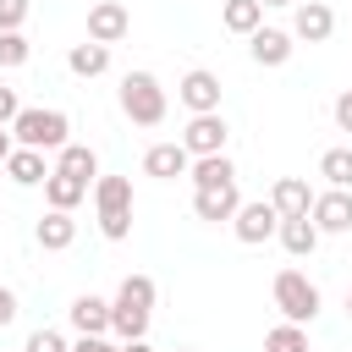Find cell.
Returning <instances> with one entry per match:
<instances>
[{"mask_svg":"<svg viewBox=\"0 0 352 352\" xmlns=\"http://www.w3.org/2000/svg\"><path fill=\"white\" fill-rule=\"evenodd\" d=\"M66 132H72V121H66V110H44V104H22L16 110V121H11V138L22 143V148H66Z\"/></svg>","mask_w":352,"mask_h":352,"instance_id":"1","label":"cell"},{"mask_svg":"<svg viewBox=\"0 0 352 352\" xmlns=\"http://www.w3.org/2000/svg\"><path fill=\"white\" fill-rule=\"evenodd\" d=\"M94 209H99V231L110 242L132 236V176H99L94 182Z\"/></svg>","mask_w":352,"mask_h":352,"instance_id":"2","label":"cell"},{"mask_svg":"<svg viewBox=\"0 0 352 352\" xmlns=\"http://www.w3.org/2000/svg\"><path fill=\"white\" fill-rule=\"evenodd\" d=\"M121 110L138 126H160L165 121V88H160V77L154 72H126L121 77Z\"/></svg>","mask_w":352,"mask_h":352,"instance_id":"3","label":"cell"},{"mask_svg":"<svg viewBox=\"0 0 352 352\" xmlns=\"http://www.w3.org/2000/svg\"><path fill=\"white\" fill-rule=\"evenodd\" d=\"M270 292H275L280 319H292V324H314V314H319V286H314L302 270H280Z\"/></svg>","mask_w":352,"mask_h":352,"instance_id":"4","label":"cell"},{"mask_svg":"<svg viewBox=\"0 0 352 352\" xmlns=\"http://www.w3.org/2000/svg\"><path fill=\"white\" fill-rule=\"evenodd\" d=\"M275 226H280V214H275V204H270V198L236 204V214H231V231H236V242H248V248L270 242V236H275Z\"/></svg>","mask_w":352,"mask_h":352,"instance_id":"5","label":"cell"},{"mask_svg":"<svg viewBox=\"0 0 352 352\" xmlns=\"http://www.w3.org/2000/svg\"><path fill=\"white\" fill-rule=\"evenodd\" d=\"M308 220L319 226V236H341V231H352V187L314 192V209H308Z\"/></svg>","mask_w":352,"mask_h":352,"instance_id":"6","label":"cell"},{"mask_svg":"<svg viewBox=\"0 0 352 352\" xmlns=\"http://www.w3.org/2000/svg\"><path fill=\"white\" fill-rule=\"evenodd\" d=\"M226 138H231L226 116H220V110H204V116H192V121H187L182 148H187L192 160H198V154H226Z\"/></svg>","mask_w":352,"mask_h":352,"instance_id":"7","label":"cell"},{"mask_svg":"<svg viewBox=\"0 0 352 352\" xmlns=\"http://www.w3.org/2000/svg\"><path fill=\"white\" fill-rule=\"evenodd\" d=\"M330 33H336V11H330L324 0H297V11H292V38L324 44Z\"/></svg>","mask_w":352,"mask_h":352,"instance_id":"8","label":"cell"},{"mask_svg":"<svg viewBox=\"0 0 352 352\" xmlns=\"http://www.w3.org/2000/svg\"><path fill=\"white\" fill-rule=\"evenodd\" d=\"M126 28H132V16H126L121 0H99V6H88V38H94V44H121Z\"/></svg>","mask_w":352,"mask_h":352,"instance_id":"9","label":"cell"},{"mask_svg":"<svg viewBox=\"0 0 352 352\" xmlns=\"http://www.w3.org/2000/svg\"><path fill=\"white\" fill-rule=\"evenodd\" d=\"M176 99H182L192 116H204V110H220V77H214V72H204V66H192V72L176 82Z\"/></svg>","mask_w":352,"mask_h":352,"instance_id":"10","label":"cell"},{"mask_svg":"<svg viewBox=\"0 0 352 352\" xmlns=\"http://www.w3.org/2000/svg\"><path fill=\"white\" fill-rule=\"evenodd\" d=\"M236 204H242L236 182H226V187H198V192H192V214H198V220H209V226L231 220V214H236Z\"/></svg>","mask_w":352,"mask_h":352,"instance_id":"11","label":"cell"},{"mask_svg":"<svg viewBox=\"0 0 352 352\" xmlns=\"http://www.w3.org/2000/svg\"><path fill=\"white\" fill-rule=\"evenodd\" d=\"M248 50H253V60H258V66H286L297 44H292V33H286V28H253V33H248Z\"/></svg>","mask_w":352,"mask_h":352,"instance_id":"12","label":"cell"},{"mask_svg":"<svg viewBox=\"0 0 352 352\" xmlns=\"http://www.w3.org/2000/svg\"><path fill=\"white\" fill-rule=\"evenodd\" d=\"M187 165H192V154H187L182 143H154V148L143 154V176H160V182L187 176Z\"/></svg>","mask_w":352,"mask_h":352,"instance_id":"13","label":"cell"},{"mask_svg":"<svg viewBox=\"0 0 352 352\" xmlns=\"http://www.w3.org/2000/svg\"><path fill=\"white\" fill-rule=\"evenodd\" d=\"M270 204H275V214H280V220L308 214V209H314V187H308L302 176H280V182L270 187Z\"/></svg>","mask_w":352,"mask_h":352,"instance_id":"14","label":"cell"},{"mask_svg":"<svg viewBox=\"0 0 352 352\" xmlns=\"http://www.w3.org/2000/svg\"><path fill=\"white\" fill-rule=\"evenodd\" d=\"M66 319H72L77 336H104V330H110V302L94 297V292H82V297L66 308Z\"/></svg>","mask_w":352,"mask_h":352,"instance_id":"15","label":"cell"},{"mask_svg":"<svg viewBox=\"0 0 352 352\" xmlns=\"http://www.w3.org/2000/svg\"><path fill=\"white\" fill-rule=\"evenodd\" d=\"M6 176H11L16 187H38V182L50 176V165H44L38 148H22V143H16V148L6 154Z\"/></svg>","mask_w":352,"mask_h":352,"instance_id":"16","label":"cell"},{"mask_svg":"<svg viewBox=\"0 0 352 352\" xmlns=\"http://www.w3.org/2000/svg\"><path fill=\"white\" fill-rule=\"evenodd\" d=\"M275 236H280V248H286L292 258H302V253H314V248H319V226H314L308 214L280 220V226H275Z\"/></svg>","mask_w":352,"mask_h":352,"instance_id":"17","label":"cell"},{"mask_svg":"<svg viewBox=\"0 0 352 352\" xmlns=\"http://www.w3.org/2000/svg\"><path fill=\"white\" fill-rule=\"evenodd\" d=\"M44 198H50V209H77L82 198H88V182H77V176H66V170H50L44 176Z\"/></svg>","mask_w":352,"mask_h":352,"instance_id":"18","label":"cell"},{"mask_svg":"<svg viewBox=\"0 0 352 352\" xmlns=\"http://www.w3.org/2000/svg\"><path fill=\"white\" fill-rule=\"evenodd\" d=\"M33 236H38V248L60 253V248H72V242H77V220H72L66 209H50V214L38 220V231H33Z\"/></svg>","mask_w":352,"mask_h":352,"instance_id":"19","label":"cell"},{"mask_svg":"<svg viewBox=\"0 0 352 352\" xmlns=\"http://www.w3.org/2000/svg\"><path fill=\"white\" fill-rule=\"evenodd\" d=\"M55 170H66V176H77V182H94V176H99V154H94L88 143H66V148H55Z\"/></svg>","mask_w":352,"mask_h":352,"instance_id":"20","label":"cell"},{"mask_svg":"<svg viewBox=\"0 0 352 352\" xmlns=\"http://www.w3.org/2000/svg\"><path fill=\"white\" fill-rule=\"evenodd\" d=\"M187 176H192V187H226V182H236V165L226 154H198L187 165Z\"/></svg>","mask_w":352,"mask_h":352,"instance_id":"21","label":"cell"},{"mask_svg":"<svg viewBox=\"0 0 352 352\" xmlns=\"http://www.w3.org/2000/svg\"><path fill=\"white\" fill-rule=\"evenodd\" d=\"M220 22H226V33H253V28H264V6L258 0H226L220 6Z\"/></svg>","mask_w":352,"mask_h":352,"instance_id":"22","label":"cell"},{"mask_svg":"<svg viewBox=\"0 0 352 352\" xmlns=\"http://www.w3.org/2000/svg\"><path fill=\"white\" fill-rule=\"evenodd\" d=\"M66 66L77 72V77H99V72H110V44H72V55H66Z\"/></svg>","mask_w":352,"mask_h":352,"instance_id":"23","label":"cell"},{"mask_svg":"<svg viewBox=\"0 0 352 352\" xmlns=\"http://www.w3.org/2000/svg\"><path fill=\"white\" fill-rule=\"evenodd\" d=\"M116 308H138V314H148V308H154V280H148V275H126V280L116 286Z\"/></svg>","mask_w":352,"mask_h":352,"instance_id":"24","label":"cell"},{"mask_svg":"<svg viewBox=\"0 0 352 352\" xmlns=\"http://www.w3.org/2000/svg\"><path fill=\"white\" fill-rule=\"evenodd\" d=\"M319 176L330 187H352V148H324L319 154Z\"/></svg>","mask_w":352,"mask_h":352,"instance_id":"25","label":"cell"},{"mask_svg":"<svg viewBox=\"0 0 352 352\" xmlns=\"http://www.w3.org/2000/svg\"><path fill=\"white\" fill-rule=\"evenodd\" d=\"M264 352H308V330L292 324V319H280V324L264 336Z\"/></svg>","mask_w":352,"mask_h":352,"instance_id":"26","label":"cell"},{"mask_svg":"<svg viewBox=\"0 0 352 352\" xmlns=\"http://www.w3.org/2000/svg\"><path fill=\"white\" fill-rule=\"evenodd\" d=\"M28 55H33L28 33H22V28H6V33H0V66H22Z\"/></svg>","mask_w":352,"mask_h":352,"instance_id":"27","label":"cell"},{"mask_svg":"<svg viewBox=\"0 0 352 352\" xmlns=\"http://www.w3.org/2000/svg\"><path fill=\"white\" fill-rule=\"evenodd\" d=\"M22 352H72V346H66V341H60V330H33V336H28V346H22Z\"/></svg>","mask_w":352,"mask_h":352,"instance_id":"28","label":"cell"},{"mask_svg":"<svg viewBox=\"0 0 352 352\" xmlns=\"http://www.w3.org/2000/svg\"><path fill=\"white\" fill-rule=\"evenodd\" d=\"M28 6H33V0H0V33H6V28H22V22H28Z\"/></svg>","mask_w":352,"mask_h":352,"instance_id":"29","label":"cell"},{"mask_svg":"<svg viewBox=\"0 0 352 352\" xmlns=\"http://www.w3.org/2000/svg\"><path fill=\"white\" fill-rule=\"evenodd\" d=\"M16 110H22L16 88H0V126H11V121H16Z\"/></svg>","mask_w":352,"mask_h":352,"instance_id":"30","label":"cell"},{"mask_svg":"<svg viewBox=\"0 0 352 352\" xmlns=\"http://www.w3.org/2000/svg\"><path fill=\"white\" fill-rule=\"evenodd\" d=\"M336 126H341V132H352V88L336 99Z\"/></svg>","mask_w":352,"mask_h":352,"instance_id":"31","label":"cell"},{"mask_svg":"<svg viewBox=\"0 0 352 352\" xmlns=\"http://www.w3.org/2000/svg\"><path fill=\"white\" fill-rule=\"evenodd\" d=\"M72 352H121V346H110L104 336H77V346Z\"/></svg>","mask_w":352,"mask_h":352,"instance_id":"32","label":"cell"},{"mask_svg":"<svg viewBox=\"0 0 352 352\" xmlns=\"http://www.w3.org/2000/svg\"><path fill=\"white\" fill-rule=\"evenodd\" d=\"M11 319H16V292L0 286V324H11Z\"/></svg>","mask_w":352,"mask_h":352,"instance_id":"33","label":"cell"},{"mask_svg":"<svg viewBox=\"0 0 352 352\" xmlns=\"http://www.w3.org/2000/svg\"><path fill=\"white\" fill-rule=\"evenodd\" d=\"M121 352H154V346H148V341L138 336V341H121Z\"/></svg>","mask_w":352,"mask_h":352,"instance_id":"34","label":"cell"},{"mask_svg":"<svg viewBox=\"0 0 352 352\" xmlns=\"http://www.w3.org/2000/svg\"><path fill=\"white\" fill-rule=\"evenodd\" d=\"M6 154H11V126H0V165H6Z\"/></svg>","mask_w":352,"mask_h":352,"instance_id":"35","label":"cell"},{"mask_svg":"<svg viewBox=\"0 0 352 352\" xmlns=\"http://www.w3.org/2000/svg\"><path fill=\"white\" fill-rule=\"evenodd\" d=\"M258 6H297V0H258Z\"/></svg>","mask_w":352,"mask_h":352,"instance_id":"36","label":"cell"},{"mask_svg":"<svg viewBox=\"0 0 352 352\" xmlns=\"http://www.w3.org/2000/svg\"><path fill=\"white\" fill-rule=\"evenodd\" d=\"M346 319H352V292H346Z\"/></svg>","mask_w":352,"mask_h":352,"instance_id":"37","label":"cell"},{"mask_svg":"<svg viewBox=\"0 0 352 352\" xmlns=\"http://www.w3.org/2000/svg\"><path fill=\"white\" fill-rule=\"evenodd\" d=\"M176 352H187V346H176Z\"/></svg>","mask_w":352,"mask_h":352,"instance_id":"38","label":"cell"}]
</instances>
